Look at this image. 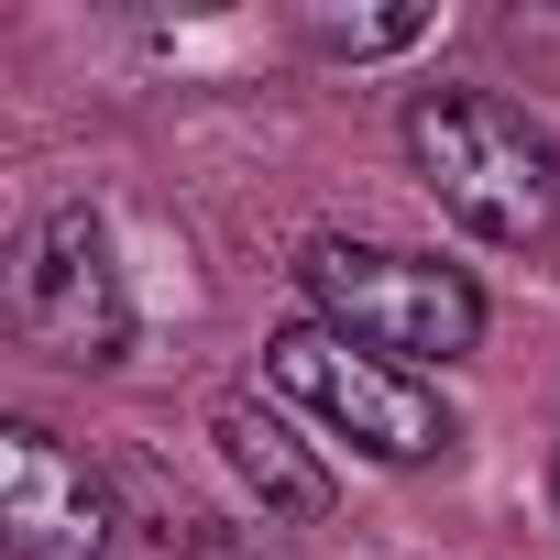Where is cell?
I'll list each match as a JSON object with an SVG mask.
<instances>
[{"label":"cell","instance_id":"6","mask_svg":"<svg viewBox=\"0 0 560 560\" xmlns=\"http://www.w3.org/2000/svg\"><path fill=\"white\" fill-rule=\"evenodd\" d=\"M209 440H220V462L242 472V494H253L264 516H298V527L330 516V472L298 451V429L275 418L264 396H220V407H209Z\"/></svg>","mask_w":560,"mask_h":560},{"label":"cell","instance_id":"7","mask_svg":"<svg viewBox=\"0 0 560 560\" xmlns=\"http://www.w3.org/2000/svg\"><path fill=\"white\" fill-rule=\"evenodd\" d=\"M319 34H330L341 56H385V45H407V34H429V23H418V12H385V23H319Z\"/></svg>","mask_w":560,"mask_h":560},{"label":"cell","instance_id":"4","mask_svg":"<svg viewBox=\"0 0 560 560\" xmlns=\"http://www.w3.org/2000/svg\"><path fill=\"white\" fill-rule=\"evenodd\" d=\"M12 319L56 352V363H121L132 341V298L110 275V242L89 209H45L12 253Z\"/></svg>","mask_w":560,"mask_h":560},{"label":"cell","instance_id":"2","mask_svg":"<svg viewBox=\"0 0 560 560\" xmlns=\"http://www.w3.org/2000/svg\"><path fill=\"white\" fill-rule=\"evenodd\" d=\"M298 287H308V319L341 330L352 352L374 363H451L483 341V287L462 264H429V253H385V242H308L298 264Z\"/></svg>","mask_w":560,"mask_h":560},{"label":"cell","instance_id":"5","mask_svg":"<svg viewBox=\"0 0 560 560\" xmlns=\"http://www.w3.org/2000/svg\"><path fill=\"white\" fill-rule=\"evenodd\" d=\"M0 527H12V560H110L121 505L56 429L12 418L0 429Z\"/></svg>","mask_w":560,"mask_h":560},{"label":"cell","instance_id":"3","mask_svg":"<svg viewBox=\"0 0 560 560\" xmlns=\"http://www.w3.org/2000/svg\"><path fill=\"white\" fill-rule=\"evenodd\" d=\"M264 385L287 396V407H308L330 440L374 451V462H440V451H451V407H440L418 374L352 352V341L319 330V319H298V330L264 341Z\"/></svg>","mask_w":560,"mask_h":560},{"label":"cell","instance_id":"1","mask_svg":"<svg viewBox=\"0 0 560 560\" xmlns=\"http://www.w3.org/2000/svg\"><path fill=\"white\" fill-rule=\"evenodd\" d=\"M407 154H418L429 198L462 231H483L505 253L516 242H549V220H560V143L527 110H505L483 89H429L407 110Z\"/></svg>","mask_w":560,"mask_h":560}]
</instances>
